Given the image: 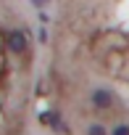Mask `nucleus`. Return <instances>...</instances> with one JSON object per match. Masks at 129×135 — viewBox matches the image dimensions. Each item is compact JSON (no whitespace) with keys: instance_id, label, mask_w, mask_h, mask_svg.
Returning <instances> with one entry per match:
<instances>
[{"instance_id":"obj_2","label":"nucleus","mask_w":129,"mask_h":135,"mask_svg":"<svg viewBox=\"0 0 129 135\" xmlns=\"http://www.w3.org/2000/svg\"><path fill=\"white\" fill-rule=\"evenodd\" d=\"M92 103L98 106V109H111V93H105V90H98L95 95H92Z\"/></svg>"},{"instance_id":"obj_1","label":"nucleus","mask_w":129,"mask_h":135,"mask_svg":"<svg viewBox=\"0 0 129 135\" xmlns=\"http://www.w3.org/2000/svg\"><path fill=\"white\" fill-rule=\"evenodd\" d=\"M8 48L16 50V53H24V50H26V35H24L21 29L8 32Z\"/></svg>"},{"instance_id":"obj_4","label":"nucleus","mask_w":129,"mask_h":135,"mask_svg":"<svg viewBox=\"0 0 129 135\" xmlns=\"http://www.w3.org/2000/svg\"><path fill=\"white\" fill-rule=\"evenodd\" d=\"M90 135H105V130L98 127V124H92V127H90Z\"/></svg>"},{"instance_id":"obj_3","label":"nucleus","mask_w":129,"mask_h":135,"mask_svg":"<svg viewBox=\"0 0 129 135\" xmlns=\"http://www.w3.org/2000/svg\"><path fill=\"white\" fill-rule=\"evenodd\" d=\"M113 135H129V124H119L113 130Z\"/></svg>"}]
</instances>
